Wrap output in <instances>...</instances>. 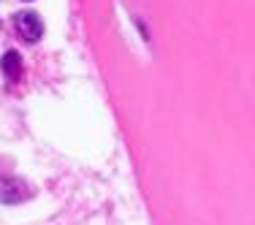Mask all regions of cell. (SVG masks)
Listing matches in <instances>:
<instances>
[{
    "label": "cell",
    "instance_id": "cell-3",
    "mask_svg": "<svg viewBox=\"0 0 255 225\" xmlns=\"http://www.w3.org/2000/svg\"><path fill=\"white\" fill-rule=\"evenodd\" d=\"M0 27H3V22H0Z\"/></svg>",
    "mask_w": 255,
    "mask_h": 225
},
{
    "label": "cell",
    "instance_id": "cell-2",
    "mask_svg": "<svg viewBox=\"0 0 255 225\" xmlns=\"http://www.w3.org/2000/svg\"><path fill=\"white\" fill-rule=\"evenodd\" d=\"M0 71H3V76L8 79V82H19L22 74H25L19 52H5L3 60H0Z\"/></svg>",
    "mask_w": 255,
    "mask_h": 225
},
{
    "label": "cell",
    "instance_id": "cell-1",
    "mask_svg": "<svg viewBox=\"0 0 255 225\" xmlns=\"http://www.w3.org/2000/svg\"><path fill=\"white\" fill-rule=\"evenodd\" d=\"M14 27L27 44H35V41H41V35H44V22H41V16L35 14V11H22V14H16Z\"/></svg>",
    "mask_w": 255,
    "mask_h": 225
}]
</instances>
